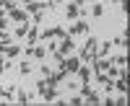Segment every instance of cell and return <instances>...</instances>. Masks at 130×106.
I'll list each match as a JSON object with an SVG mask.
<instances>
[{
    "label": "cell",
    "mask_w": 130,
    "mask_h": 106,
    "mask_svg": "<svg viewBox=\"0 0 130 106\" xmlns=\"http://www.w3.org/2000/svg\"><path fill=\"white\" fill-rule=\"evenodd\" d=\"M83 13H86L83 0H70V3L65 5V18L68 21H78V18H83Z\"/></svg>",
    "instance_id": "1"
},
{
    "label": "cell",
    "mask_w": 130,
    "mask_h": 106,
    "mask_svg": "<svg viewBox=\"0 0 130 106\" xmlns=\"http://www.w3.org/2000/svg\"><path fill=\"white\" fill-rule=\"evenodd\" d=\"M96 44H99V39L96 36H89L83 44V52H81V62H86V65H91V60L96 57Z\"/></svg>",
    "instance_id": "2"
},
{
    "label": "cell",
    "mask_w": 130,
    "mask_h": 106,
    "mask_svg": "<svg viewBox=\"0 0 130 106\" xmlns=\"http://www.w3.org/2000/svg\"><path fill=\"white\" fill-rule=\"evenodd\" d=\"M55 36H60V39H62V36H68V29H62V26H52V29H44L39 39H44V41H47V39H55Z\"/></svg>",
    "instance_id": "3"
},
{
    "label": "cell",
    "mask_w": 130,
    "mask_h": 106,
    "mask_svg": "<svg viewBox=\"0 0 130 106\" xmlns=\"http://www.w3.org/2000/svg\"><path fill=\"white\" fill-rule=\"evenodd\" d=\"M81 96L89 101V103H99V101H102V96L91 91V86H89V83H81Z\"/></svg>",
    "instance_id": "4"
},
{
    "label": "cell",
    "mask_w": 130,
    "mask_h": 106,
    "mask_svg": "<svg viewBox=\"0 0 130 106\" xmlns=\"http://www.w3.org/2000/svg\"><path fill=\"white\" fill-rule=\"evenodd\" d=\"M68 34H70V36H81V34H89V23H86L83 18H78V21L73 23V29H68Z\"/></svg>",
    "instance_id": "5"
},
{
    "label": "cell",
    "mask_w": 130,
    "mask_h": 106,
    "mask_svg": "<svg viewBox=\"0 0 130 106\" xmlns=\"http://www.w3.org/2000/svg\"><path fill=\"white\" fill-rule=\"evenodd\" d=\"M60 67H65V70H68V75H70V72H75V70L81 67V57H65V60L60 62Z\"/></svg>",
    "instance_id": "6"
},
{
    "label": "cell",
    "mask_w": 130,
    "mask_h": 106,
    "mask_svg": "<svg viewBox=\"0 0 130 106\" xmlns=\"http://www.w3.org/2000/svg\"><path fill=\"white\" fill-rule=\"evenodd\" d=\"M8 13H10V21H18V23H24V21H31V18H29V13H26L24 8H13V10H8Z\"/></svg>",
    "instance_id": "7"
},
{
    "label": "cell",
    "mask_w": 130,
    "mask_h": 106,
    "mask_svg": "<svg viewBox=\"0 0 130 106\" xmlns=\"http://www.w3.org/2000/svg\"><path fill=\"white\" fill-rule=\"evenodd\" d=\"M96 80L104 86V91H112V88H115V80H112L109 75H104V70H96Z\"/></svg>",
    "instance_id": "8"
},
{
    "label": "cell",
    "mask_w": 130,
    "mask_h": 106,
    "mask_svg": "<svg viewBox=\"0 0 130 106\" xmlns=\"http://www.w3.org/2000/svg\"><path fill=\"white\" fill-rule=\"evenodd\" d=\"M44 8H52L50 3H37V0H31V3H26V13H42V10H44Z\"/></svg>",
    "instance_id": "9"
},
{
    "label": "cell",
    "mask_w": 130,
    "mask_h": 106,
    "mask_svg": "<svg viewBox=\"0 0 130 106\" xmlns=\"http://www.w3.org/2000/svg\"><path fill=\"white\" fill-rule=\"evenodd\" d=\"M34 44H39V31H37V26H31L26 34V47H34Z\"/></svg>",
    "instance_id": "10"
},
{
    "label": "cell",
    "mask_w": 130,
    "mask_h": 106,
    "mask_svg": "<svg viewBox=\"0 0 130 106\" xmlns=\"http://www.w3.org/2000/svg\"><path fill=\"white\" fill-rule=\"evenodd\" d=\"M29 26H31V21H24V23H18V29L13 31V36H16V39H24V36L29 34Z\"/></svg>",
    "instance_id": "11"
},
{
    "label": "cell",
    "mask_w": 130,
    "mask_h": 106,
    "mask_svg": "<svg viewBox=\"0 0 130 106\" xmlns=\"http://www.w3.org/2000/svg\"><path fill=\"white\" fill-rule=\"evenodd\" d=\"M75 72H78V78H81V83H89V80H91V70L86 67V62H83V65H81L78 70H75Z\"/></svg>",
    "instance_id": "12"
},
{
    "label": "cell",
    "mask_w": 130,
    "mask_h": 106,
    "mask_svg": "<svg viewBox=\"0 0 130 106\" xmlns=\"http://www.w3.org/2000/svg\"><path fill=\"white\" fill-rule=\"evenodd\" d=\"M13 96H16V86H10V88H0V98L13 101Z\"/></svg>",
    "instance_id": "13"
},
{
    "label": "cell",
    "mask_w": 130,
    "mask_h": 106,
    "mask_svg": "<svg viewBox=\"0 0 130 106\" xmlns=\"http://www.w3.org/2000/svg\"><path fill=\"white\" fill-rule=\"evenodd\" d=\"M18 52H21V44H8V47L3 49V55H5V57H16Z\"/></svg>",
    "instance_id": "14"
},
{
    "label": "cell",
    "mask_w": 130,
    "mask_h": 106,
    "mask_svg": "<svg viewBox=\"0 0 130 106\" xmlns=\"http://www.w3.org/2000/svg\"><path fill=\"white\" fill-rule=\"evenodd\" d=\"M109 62L117 65V67H127V55H117V57H112Z\"/></svg>",
    "instance_id": "15"
},
{
    "label": "cell",
    "mask_w": 130,
    "mask_h": 106,
    "mask_svg": "<svg viewBox=\"0 0 130 106\" xmlns=\"http://www.w3.org/2000/svg\"><path fill=\"white\" fill-rule=\"evenodd\" d=\"M16 101H18V103H29V101H31V96H29V93H24V91H18V88H16Z\"/></svg>",
    "instance_id": "16"
},
{
    "label": "cell",
    "mask_w": 130,
    "mask_h": 106,
    "mask_svg": "<svg viewBox=\"0 0 130 106\" xmlns=\"http://www.w3.org/2000/svg\"><path fill=\"white\" fill-rule=\"evenodd\" d=\"M91 16H94V18H102V16H104V5H102V3H96V5L91 8Z\"/></svg>",
    "instance_id": "17"
},
{
    "label": "cell",
    "mask_w": 130,
    "mask_h": 106,
    "mask_svg": "<svg viewBox=\"0 0 130 106\" xmlns=\"http://www.w3.org/2000/svg\"><path fill=\"white\" fill-rule=\"evenodd\" d=\"M16 8V0H0V10H13Z\"/></svg>",
    "instance_id": "18"
},
{
    "label": "cell",
    "mask_w": 130,
    "mask_h": 106,
    "mask_svg": "<svg viewBox=\"0 0 130 106\" xmlns=\"http://www.w3.org/2000/svg\"><path fill=\"white\" fill-rule=\"evenodd\" d=\"M107 75H109V78L115 80L117 75H120V67H117V65H109V67H107Z\"/></svg>",
    "instance_id": "19"
},
{
    "label": "cell",
    "mask_w": 130,
    "mask_h": 106,
    "mask_svg": "<svg viewBox=\"0 0 130 106\" xmlns=\"http://www.w3.org/2000/svg\"><path fill=\"white\" fill-rule=\"evenodd\" d=\"M18 70H21V75H29V72H31V65H29V62H21Z\"/></svg>",
    "instance_id": "20"
},
{
    "label": "cell",
    "mask_w": 130,
    "mask_h": 106,
    "mask_svg": "<svg viewBox=\"0 0 130 106\" xmlns=\"http://www.w3.org/2000/svg\"><path fill=\"white\" fill-rule=\"evenodd\" d=\"M5 29H8V18L0 13V31H5Z\"/></svg>",
    "instance_id": "21"
},
{
    "label": "cell",
    "mask_w": 130,
    "mask_h": 106,
    "mask_svg": "<svg viewBox=\"0 0 130 106\" xmlns=\"http://www.w3.org/2000/svg\"><path fill=\"white\" fill-rule=\"evenodd\" d=\"M70 103H73V106H78V103H83V96H81V93H78V96H73V98H70Z\"/></svg>",
    "instance_id": "22"
},
{
    "label": "cell",
    "mask_w": 130,
    "mask_h": 106,
    "mask_svg": "<svg viewBox=\"0 0 130 106\" xmlns=\"http://www.w3.org/2000/svg\"><path fill=\"white\" fill-rule=\"evenodd\" d=\"M39 70H42V78H47V75H50V72H52V70H50L47 65H39Z\"/></svg>",
    "instance_id": "23"
},
{
    "label": "cell",
    "mask_w": 130,
    "mask_h": 106,
    "mask_svg": "<svg viewBox=\"0 0 130 106\" xmlns=\"http://www.w3.org/2000/svg\"><path fill=\"white\" fill-rule=\"evenodd\" d=\"M5 72V55H0V75Z\"/></svg>",
    "instance_id": "24"
},
{
    "label": "cell",
    "mask_w": 130,
    "mask_h": 106,
    "mask_svg": "<svg viewBox=\"0 0 130 106\" xmlns=\"http://www.w3.org/2000/svg\"><path fill=\"white\" fill-rule=\"evenodd\" d=\"M65 0H50V5H62Z\"/></svg>",
    "instance_id": "25"
},
{
    "label": "cell",
    "mask_w": 130,
    "mask_h": 106,
    "mask_svg": "<svg viewBox=\"0 0 130 106\" xmlns=\"http://www.w3.org/2000/svg\"><path fill=\"white\" fill-rule=\"evenodd\" d=\"M115 3H122V0H115Z\"/></svg>",
    "instance_id": "26"
},
{
    "label": "cell",
    "mask_w": 130,
    "mask_h": 106,
    "mask_svg": "<svg viewBox=\"0 0 130 106\" xmlns=\"http://www.w3.org/2000/svg\"><path fill=\"white\" fill-rule=\"evenodd\" d=\"M24 3H31V0H24Z\"/></svg>",
    "instance_id": "27"
}]
</instances>
